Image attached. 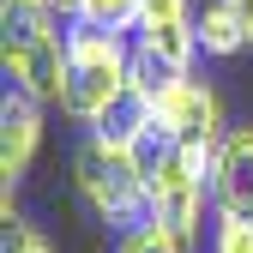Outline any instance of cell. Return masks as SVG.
Masks as SVG:
<instances>
[{"instance_id":"cell-1","label":"cell","mask_w":253,"mask_h":253,"mask_svg":"<svg viewBox=\"0 0 253 253\" xmlns=\"http://www.w3.org/2000/svg\"><path fill=\"white\" fill-rule=\"evenodd\" d=\"M67 90H60V109L73 121H97L109 115L126 90V73H133V42H126V30H103V24H84V18H67Z\"/></svg>"},{"instance_id":"cell-2","label":"cell","mask_w":253,"mask_h":253,"mask_svg":"<svg viewBox=\"0 0 253 253\" xmlns=\"http://www.w3.org/2000/svg\"><path fill=\"white\" fill-rule=\"evenodd\" d=\"M73 187H79V199L97 211L109 229H121V235H133L139 223H151V175L133 163V151L103 145L97 133L73 151Z\"/></svg>"},{"instance_id":"cell-3","label":"cell","mask_w":253,"mask_h":253,"mask_svg":"<svg viewBox=\"0 0 253 253\" xmlns=\"http://www.w3.org/2000/svg\"><path fill=\"white\" fill-rule=\"evenodd\" d=\"M211 157L199 145H175L163 163L151 169V223L175 229L181 241H199L205 223V193H211Z\"/></svg>"},{"instance_id":"cell-4","label":"cell","mask_w":253,"mask_h":253,"mask_svg":"<svg viewBox=\"0 0 253 253\" xmlns=\"http://www.w3.org/2000/svg\"><path fill=\"white\" fill-rule=\"evenodd\" d=\"M67 24L48 30V37H30V42H6V79L12 90H24V97H37L42 109L60 103V90H67Z\"/></svg>"},{"instance_id":"cell-5","label":"cell","mask_w":253,"mask_h":253,"mask_svg":"<svg viewBox=\"0 0 253 253\" xmlns=\"http://www.w3.org/2000/svg\"><path fill=\"white\" fill-rule=\"evenodd\" d=\"M157 121H163L181 145L217 151V139H223V97H217L205 79H193V73H187V79L169 90V97L157 103Z\"/></svg>"},{"instance_id":"cell-6","label":"cell","mask_w":253,"mask_h":253,"mask_svg":"<svg viewBox=\"0 0 253 253\" xmlns=\"http://www.w3.org/2000/svg\"><path fill=\"white\" fill-rule=\"evenodd\" d=\"M211 199L217 211H247L253 217V126H229L211 157Z\"/></svg>"},{"instance_id":"cell-7","label":"cell","mask_w":253,"mask_h":253,"mask_svg":"<svg viewBox=\"0 0 253 253\" xmlns=\"http://www.w3.org/2000/svg\"><path fill=\"white\" fill-rule=\"evenodd\" d=\"M37 145H42V103L24 97V90H6V103H0V175H6V193L30 169Z\"/></svg>"},{"instance_id":"cell-8","label":"cell","mask_w":253,"mask_h":253,"mask_svg":"<svg viewBox=\"0 0 253 253\" xmlns=\"http://www.w3.org/2000/svg\"><path fill=\"white\" fill-rule=\"evenodd\" d=\"M187 73H193V67H175V60H163V54H151V48L133 42V73H126V84H133V97H139L151 115H157V103H163Z\"/></svg>"},{"instance_id":"cell-9","label":"cell","mask_w":253,"mask_h":253,"mask_svg":"<svg viewBox=\"0 0 253 253\" xmlns=\"http://www.w3.org/2000/svg\"><path fill=\"white\" fill-rule=\"evenodd\" d=\"M193 30H199V48H205V54H241V48L253 42L229 0H211L205 12H193Z\"/></svg>"},{"instance_id":"cell-10","label":"cell","mask_w":253,"mask_h":253,"mask_svg":"<svg viewBox=\"0 0 253 253\" xmlns=\"http://www.w3.org/2000/svg\"><path fill=\"white\" fill-rule=\"evenodd\" d=\"M133 42H139V48H151V54H163V60H175V67H193V54H205V48H199V30H193V18L139 24V30H133Z\"/></svg>"},{"instance_id":"cell-11","label":"cell","mask_w":253,"mask_h":253,"mask_svg":"<svg viewBox=\"0 0 253 253\" xmlns=\"http://www.w3.org/2000/svg\"><path fill=\"white\" fill-rule=\"evenodd\" d=\"M145 126H151V109L133 97V90H126V97H121L109 115H97V121H90V133H97L103 145H121V151H133V139L145 133Z\"/></svg>"},{"instance_id":"cell-12","label":"cell","mask_w":253,"mask_h":253,"mask_svg":"<svg viewBox=\"0 0 253 253\" xmlns=\"http://www.w3.org/2000/svg\"><path fill=\"white\" fill-rule=\"evenodd\" d=\"M211 253H253V217H247V211H217V223H211Z\"/></svg>"},{"instance_id":"cell-13","label":"cell","mask_w":253,"mask_h":253,"mask_svg":"<svg viewBox=\"0 0 253 253\" xmlns=\"http://www.w3.org/2000/svg\"><path fill=\"white\" fill-rule=\"evenodd\" d=\"M121 253H193V241H181L163 223H139L133 235H121Z\"/></svg>"},{"instance_id":"cell-14","label":"cell","mask_w":253,"mask_h":253,"mask_svg":"<svg viewBox=\"0 0 253 253\" xmlns=\"http://www.w3.org/2000/svg\"><path fill=\"white\" fill-rule=\"evenodd\" d=\"M0 253H48V241L30 229V223H18V217H12V223H6V247H0Z\"/></svg>"},{"instance_id":"cell-15","label":"cell","mask_w":253,"mask_h":253,"mask_svg":"<svg viewBox=\"0 0 253 253\" xmlns=\"http://www.w3.org/2000/svg\"><path fill=\"white\" fill-rule=\"evenodd\" d=\"M169 18H193V0H145L139 24H169Z\"/></svg>"},{"instance_id":"cell-16","label":"cell","mask_w":253,"mask_h":253,"mask_svg":"<svg viewBox=\"0 0 253 253\" xmlns=\"http://www.w3.org/2000/svg\"><path fill=\"white\" fill-rule=\"evenodd\" d=\"M229 6H235V18L247 24V37H253V0H229Z\"/></svg>"},{"instance_id":"cell-17","label":"cell","mask_w":253,"mask_h":253,"mask_svg":"<svg viewBox=\"0 0 253 253\" xmlns=\"http://www.w3.org/2000/svg\"><path fill=\"white\" fill-rule=\"evenodd\" d=\"M54 12H60V18H73V12H79V0H54Z\"/></svg>"},{"instance_id":"cell-18","label":"cell","mask_w":253,"mask_h":253,"mask_svg":"<svg viewBox=\"0 0 253 253\" xmlns=\"http://www.w3.org/2000/svg\"><path fill=\"white\" fill-rule=\"evenodd\" d=\"M48 6H54V0H48Z\"/></svg>"}]
</instances>
